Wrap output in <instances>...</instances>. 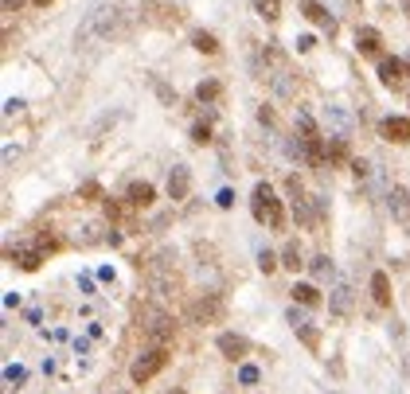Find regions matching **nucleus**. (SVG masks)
<instances>
[{
    "instance_id": "30",
    "label": "nucleus",
    "mask_w": 410,
    "mask_h": 394,
    "mask_svg": "<svg viewBox=\"0 0 410 394\" xmlns=\"http://www.w3.org/2000/svg\"><path fill=\"white\" fill-rule=\"evenodd\" d=\"M4 378H8V383H24V367H8V371H4Z\"/></svg>"
},
{
    "instance_id": "12",
    "label": "nucleus",
    "mask_w": 410,
    "mask_h": 394,
    "mask_svg": "<svg viewBox=\"0 0 410 394\" xmlns=\"http://www.w3.org/2000/svg\"><path fill=\"white\" fill-rule=\"evenodd\" d=\"M379 47H383L379 27H360V32H356V51H360V55H375Z\"/></svg>"
},
{
    "instance_id": "17",
    "label": "nucleus",
    "mask_w": 410,
    "mask_h": 394,
    "mask_svg": "<svg viewBox=\"0 0 410 394\" xmlns=\"http://www.w3.org/2000/svg\"><path fill=\"white\" fill-rule=\"evenodd\" d=\"M371 297H375V304H391V277L387 273H371Z\"/></svg>"
},
{
    "instance_id": "33",
    "label": "nucleus",
    "mask_w": 410,
    "mask_h": 394,
    "mask_svg": "<svg viewBox=\"0 0 410 394\" xmlns=\"http://www.w3.org/2000/svg\"><path fill=\"white\" fill-rule=\"evenodd\" d=\"M20 4H24V0H4V12H20Z\"/></svg>"
},
{
    "instance_id": "28",
    "label": "nucleus",
    "mask_w": 410,
    "mask_h": 394,
    "mask_svg": "<svg viewBox=\"0 0 410 394\" xmlns=\"http://www.w3.org/2000/svg\"><path fill=\"white\" fill-rule=\"evenodd\" d=\"M192 141H195V144H207V141H211V129H207V125H195V129H192Z\"/></svg>"
},
{
    "instance_id": "24",
    "label": "nucleus",
    "mask_w": 410,
    "mask_h": 394,
    "mask_svg": "<svg viewBox=\"0 0 410 394\" xmlns=\"http://www.w3.org/2000/svg\"><path fill=\"white\" fill-rule=\"evenodd\" d=\"M282 266H285V269H301V266H305V261H301V250H297V242H289V246L282 250Z\"/></svg>"
},
{
    "instance_id": "15",
    "label": "nucleus",
    "mask_w": 410,
    "mask_h": 394,
    "mask_svg": "<svg viewBox=\"0 0 410 394\" xmlns=\"http://www.w3.org/2000/svg\"><path fill=\"white\" fill-rule=\"evenodd\" d=\"M219 352H223L227 359H243V355H246V340H243V335H234V332H223V335H219Z\"/></svg>"
},
{
    "instance_id": "31",
    "label": "nucleus",
    "mask_w": 410,
    "mask_h": 394,
    "mask_svg": "<svg viewBox=\"0 0 410 394\" xmlns=\"http://www.w3.org/2000/svg\"><path fill=\"white\" fill-rule=\"evenodd\" d=\"M351 172H356V180H363V176H368V164H363V160H356V164H351Z\"/></svg>"
},
{
    "instance_id": "25",
    "label": "nucleus",
    "mask_w": 410,
    "mask_h": 394,
    "mask_svg": "<svg viewBox=\"0 0 410 394\" xmlns=\"http://www.w3.org/2000/svg\"><path fill=\"white\" fill-rule=\"evenodd\" d=\"M219 94H223V86H219V82H200V86H195V98H200V101H215Z\"/></svg>"
},
{
    "instance_id": "10",
    "label": "nucleus",
    "mask_w": 410,
    "mask_h": 394,
    "mask_svg": "<svg viewBox=\"0 0 410 394\" xmlns=\"http://www.w3.org/2000/svg\"><path fill=\"white\" fill-rule=\"evenodd\" d=\"M387 207H391V215L399 218V223H406L410 218V192L402 184H394L391 192H387Z\"/></svg>"
},
{
    "instance_id": "36",
    "label": "nucleus",
    "mask_w": 410,
    "mask_h": 394,
    "mask_svg": "<svg viewBox=\"0 0 410 394\" xmlns=\"http://www.w3.org/2000/svg\"><path fill=\"white\" fill-rule=\"evenodd\" d=\"M402 8H406V16H410V0H402Z\"/></svg>"
},
{
    "instance_id": "1",
    "label": "nucleus",
    "mask_w": 410,
    "mask_h": 394,
    "mask_svg": "<svg viewBox=\"0 0 410 394\" xmlns=\"http://www.w3.org/2000/svg\"><path fill=\"white\" fill-rule=\"evenodd\" d=\"M121 16H126V0H90V8L83 12V24L75 32V43L90 47V43L109 39L121 24Z\"/></svg>"
},
{
    "instance_id": "16",
    "label": "nucleus",
    "mask_w": 410,
    "mask_h": 394,
    "mask_svg": "<svg viewBox=\"0 0 410 394\" xmlns=\"http://www.w3.org/2000/svg\"><path fill=\"white\" fill-rule=\"evenodd\" d=\"M328 125L336 129V137H348L351 133V113L344 106H328Z\"/></svg>"
},
{
    "instance_id": "7",
    "label": "nucleus",
    "mask_w": 410,
    "mask_h": 394,
    "mask_svg": "<svg viewBox=\"0 0 410 394\" xmlns=\"http://www.w3.org/2000/svg\"><path fill=\"white\" fill-rule=\"evenodd\" d=\"M301 12H305V20H309V24H317V27H320V32L336 35V16L325 8V4H317V0H305Z\"/></svg>"
},
{
    "instance_id": "11",
    "label": "nucleus",
    "mask_w": 410,
    "mask_h": 394,
    "mask_svg": "<svg viewBox=\"0 0 410 394\" xmlns=\"http://www.w3.org/2000/svg\"><path fill=\"white\" fill-rule=\"evenodd\" d=\"M152 195H157V192H152L149 180H133V184L126 187V203H129V207H149Z\"/></svg>"
},
{
    "instance_id": "20",
    "label": "nucleus",
    "mask_w": 410,
    "mask_h": 394,
    "mask_svg": "<svg viewBox=\"0 0 410 394\" xmlns=\"http://www.w3.org/2000/svg\"><path fill=\"white\" fill-rule=\"evenodd\" d=\"M289 293H293V301H297V304H317L320 301V289L317 285H305V281H301V285H293Z\"/></svg>"
},
{
    "instance_id": "5",
    "label": "nucleus",
    "mask_w": 410,
    "mask_h": 394,
    "mask_svg": "<svg viewBox=\"0 0 410 394\" xmlns=\"http://www.w3.org/2000/svg\"><path fill=\"white\" fill-rule=\"evenodd\" d=\"M219 316H223V301H219L215 293H203L200 301L188 304V320H192V324H215Z\"/></svg>"
},
{
    "instance_id": "3",
    "label": "nucleus",
    "mask_w": 410,
    "mask_h": 394,
    "mask_svg": "<svg viewBox=\"0 0 410 394\" xmlns=\"http://www.w3.org/2000/svg\"><path fill=\"white\" fill-rule=\"evenodd\" d=\"M137 320H141V332L149 335L157 347H164L168 340H172V316H168L164 309H157V304H145Z\"/></svg>"
},
{
    "instance_id": "35",
    "label": "nucleus",
    "mask_w": 410,
    "mask_h": 394,
    "mask_svg": "<svg viewBox=\"0 0 410 394\" xmlns=\"http://www.w3.org/2000/svg\"><path fill=\"white\" fill-rule=\"evenodd\" d=\"M32 4H40V8H47V4H51V0H32Z\"/></svg>"
},
{
    "instance_id": "39",
    "label": "nucleus",
    "mask_w": 410,
    "mask_h": 394,
    "mask_svg": "<svg viewBox=\"0 0 410 394\" xmlns=\"http://www.w3.org/2000/svg\"><path fill=\"white\" fill-rule=\"evenodd\" d=\"M394 394H399V390H394Z\"/></svg>"
},
{
    "instance_id": "14",
    "label": "nucleus",
    "mask_w": 410,
    "mask_h": 394,
    "mask_svg": "<svg viewBox=\"0 0 410 394\" xmlns=\"http://www.w3.org/2000/svg\"><path fill=\"white\" fill-rule=\"evenodd\" d=\"M402 70H406V63H402V59H383V63H379V82L394 90V86L402 82Z\"/></svg>"
},
{
    "instance_id": "23",
    "label": "nucleus",
    "mask_w": 410,
    "mask_h": 394,
    "mask_svg": "<svg viewBox=\"0 0 410 394\" xmlns=\"http://www.w3.org/2000/svg\"><path fill=\"white\" fill-rule=\"evenodd\" d=\"M254 12L262 20H277L282 16V0H254Z\"/></svg>"
},
{
    "instance_id": "38",
    "label": "nucleus",
    "mask_w": 410,
    "mask_h": 394,
    "mask_svg": "<svg viewBox=\"0 0 410 394\" xmlns=\"http://www.w3.org/2000/svg\"><path fill=\"white\" fill-rule=\"evenodd\" d=\"M406 371H410V363H406Z\"/></svg>"
},
{
    "instance_id": "9",
    "label": "nucleus",
    "mask_w": 410,
    "mask_h": 394,
    "mask_svg": "<svg viewBox=\"0 0 410 394\" xmlns=\"http://www.w3.org/2000/svg\"><path fill=\"white\" fill-rule=\"evenodd\" d=\"M379 133H383L391 144H406L410 141V118H383Z\"/></svg>"
},
{
    "instance_id": "21",
    "label": "nucleus",
    "mask_w": 410,
    "mask_h": 394,
    "mask_svg": "<svg viewBox=\"0 0 410 394\" xmlns=\"http://www.w3.org/2000/svg\"><path fill=\"white\" fill-rule=\"evenodd\" d=\"M293 121H297V129H301V141H317V121H313L309 118V113H305V109H297V118H293Z\"/></svg>"
},
{
    "instance_id": "32",
    "label": "nucleus",
    "mask_w": 410,
    "mask_h": 394,
    "mask_svg": "<svg viewBox=\"0 0 410 394\" xmlns=\"http://www.w3.org/2000/svg\"><path fill=\"white\" fill-rule=\"evenodd\" d=\"M234 203V192H219V207H231Z\"/></svg>"
},
{
    "instance_id": "26",
    "label": "nucleus",
    "mask_w": 410,
    "mask_h": 394,
    "mask_svg": "<svg viewBox=\"0 0 410 394\" xmlns=\"http://www.w3.org/2000/svg\"><path fill=\"white\" fill-rule=\"evenodd\" d=\"M258 266H262V273H274V266H277V258L270 250H258Z\"/></svg>"
},
{
    "instance_id": "19",
    "label": "nucleus",
    "mask_w": 410,
    "mask_h": 394,
    "mask_svg": "<svg viewBox=\"0 0 410 394\" xmlns=\"http://www.w3.org/2000/svg\"><path fill=\"white\" fill-rule=\"evenodd\" d=\"M12 261H16L20 269H28V273H32V269H40L43 250H16V254H12Z\"/></svg>"
},
{
    "instance_id": "18",
    "label": "nucleus",
    "mask_w": 410,
    "mask_h": 394,
    "mask_svg": "<svg viewBox=\"0 0 410 394\" xmlns=\"http://www.w3.org/2000/svg\"><path fill=\"white\" fill-rule=\"evenodd\" d=\"M309 269H313V277H317V281H332V277H336V266H332V258H328V254H317V258L309 261Z\"/></svg>"
},
{
    "instance_id": "27",
    "label": "nucleus",
    "mask_w": 410,
    "mask_h": 394,
    "mask_svg": "<svg viewBox=\"0 0 410 394\" xmlns=\"http://www.w3.org/2000/svg\"><path fill=\"white\" fill-rule=\"evenodd\" d=\"M239 383L254 386V383H258V367H243V371H239Z\"/></svg>"
},
{
    "instance_id": "34",
    "label": "nucleus",
    "mask_w": 410,
    "mask_h": 394,
    "mask_svg": "<svg viewBox=\"0 0 410 394\" xmlns=\"http://www.w3.org/2000/svg\"><path fill=\"white\" fill-rule=\"evenodd\" d=\"M168 394H188V390H184V386H172V390H168Z\"/></svg>"
},
{
    "instance_id": "4",
    "label": "nucleus",
    "mask_w": 410,
    "mask_h": 394,
    "mask_svg": "<svg viewBox=\"0 0 410 394\" xmlns=\"http://www.w3.org/2000/svg\"><path fill=\"white\" fill-rule=\"evenodd\" d=\"M164 363H168V352H164V347H152V352H145L141 359L129 367V378L141 386V383H149L152 375H160V371H164Z\"/></svg>"
},
{
    "instance_id": "29",
    "label": "nucleus",
    "mask_w": 410,
    "mask_h": 394,
    "mask_svg": "<svg viewBox=\"0 0 410 394\" xmlns=\"http://www.w3.org/2000/svg\"><path fill=\"white\" fill-rule=\"evenodd\" d=\"M152 86H157V94H160V98H164V101H168V106H176V94H172V90H168V86H164V82H152Z\"/></svg>"
},
{
    "instance_id": "13",
    "label": "nucleus",
    "mask_w": 410,
    "mask_h": 394,
    "mask_svg": "<svg viewBox=\"0 0 410 394\" xmlns=\"http://www.w3.org/2000/svg\"><path fill=\"white\" fill-rule=\"evenodd\" d=\"M328 309H332L336 316H348V312H351V285H348V281H340V285L332 289V297H328Z\"/></svg>"
},
{
    "instance_id": "2",
    "label": "nucleus",
    "mask_w": 410,
    "mask_h": 394,
    "mask_svg": "<svg viewBox=\"0 0 410 394\" xmlns=\"http://www.w3.org/2000/svg\"><path fill=\"white\" fill-rule=\"evenodd\" d=\"M251 211H254V218H258L262 227H270V230H282V227H285L282 199L274 195V187H270V184H258V187H254V195H251Z\"/></svg>"
},
{
    "instance_id": "22",
    "label": "nucleus",
    "mask_w": 410,
    "mask_h": 394,
    "mask_svg": "<svg viewBox=\"0 0 410 394\" xmlns=\"http://www.w3.org/2000/svg\"><path fill=\"white\" fill-rule=\"evenodd\" d=\"M192 47L203 51V55H215V51H219V39H215L211 32H195V35H192Z\"/></svg>"
},
{
    "instance_id": "6",
    "label": "nucleus",
    "mask_w": 410,
    "mask_h": 394,
    "mask_svg": "<svg viewBox=\"0 0 410 394\" xmlns=\"http://www.w3.org/2000/svg\"><path fill=\"white\" fill-rule=\"evenodd\" d=\"M285 320H289V328H293V332H297V335L305 340V347H313V352H317V347H320V332L313 328V320L305 316V312L297 309V304H293V309L285 312Z\"/></svg>"
},
{
    "instance_id": "37",
    "label": "nucleus",
    "mask_w": 410,
    "mask_h": 394,
    "mask_svg": "<svg viewBox=\"0 0 410 394\" xmlns=\"http://www.w3.org/2000/svg\"><path fill=\"white\" fill-rule=\"evenodd\" d=\"M406 70H410V59H406Z\"/></svg>"
},
{
    "instance_id": "8",
    "label": "nucleus",
    "mask_w": 410,
    "mask_h": 394,
    "mask_svg": "<svg viewBox=\"0 0 410 394\" xmlns=\"http://www.w3.org/2000/svg\"><path fill=\"white\" fill-rule=\"evenodd\" d=\"M188 187H192V172H188V164H176L168 172V199H184Z\"/></svg>"
}]
</instances>
